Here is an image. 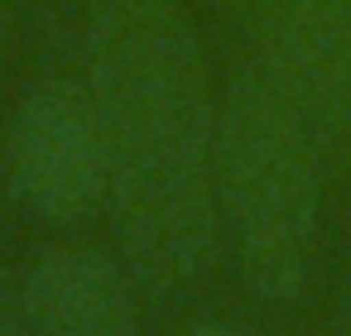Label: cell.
Here are the masks:
<instances>
[{"instance_id":"6da1fadb","label":"cell","mask_w":351,"mask_h":336,"mask_svg":"<svg viewBox=\"0 0 351 336\" xmlns=\"http://www.w3.org/2000/svg\"><path fill=\"white\" fill-rule=\"evenodd\" d=\"M77 68L106 144L111 245L149 293L193 288L226 255L207 49L183 0H87Z\"/></svg>"},{"instance_id":"7a4b0ae2","label":"cell","mask_w":351,"mask_h":336,"mask_svg":"<svg viewBox=\"0 0 351 336\" xmlns=\"http://www.w3.org/2000/svg\"><path fill=\"white\" fill-rule=\"evenodd\" d=\"M351 168L327 125L250 58H231L217 111V197L226 250L269 302H298L322 255L327 202Z\"/></svg>"},{"instance_id":"3957f363","label":"cell","mask_w":351,"mask_h":336,"mask_svg":"<svg viewBox=\"0 0 351 336\" xmlns=\"http://www.w3.org/2000/svg\"><path fill=\"white\" fill-rule=\"evenodd\" d=\"M0 173L10 197L49 226H82L106 211V144L77 58L29 82L5 125Z\"/></svg>"},{"instance_id":"277c9868","label":"cell","mask_w":351,"mask_h":336,"mask_svg":"<svg viewBox=\"0 0 351 336\" xmlns=\"http://www.w3.org/2000/svg\"><path fill=\"white\" fill-rule=\"evenodd\" d=\"M140 279L101 245L68 240L39 250L20 283L29 336H135Z\"/></svg>"},{"instance_id":"5b68a950","label":"cell","mask_w":351,"mask_h":336,"mask_svg":"<svg viewBox=\"0 0 351 336\" xmlns=\"http://www.w3.org/2000/svg\"><path fill=\"white\" fill-rule=\"evenodd\" d=\"M0 336H29V322H25V307H20V288H10L5 274H0Z\"/></svg>"},{"instance_id":"8992f818","label":"cell","mask_w":351,"mask_h":336,"mask_svg":"<svg viewBox=\"0 0 351 336\" xmlns=\"http://www.w3.org/2000/svg\"><path fill=\"white\" fill-rule=\"evenodd\" d=\"M169 336H260V331H250V326H241V322H193V326L169 331Z\"/></svg>"},{"instance_id":"52a82bcc","label":"cell","mask_w":351,"mask_h":336,"mask_svg":"<svg viewBox=\"0 0 351 336\" xmlns=\"http://www.w3.org/2000/svg\"><path fill=\"white\" fill-rule=\"evenodd\" d=\"M327 336H351V279H346V288H341V298H337V312H332V322H327Z\"/></svg>"},{"instance_id":"ba28073f","label":"cell","mask_w":351,"mask_h":336,"mask_svg":"<svg viewBox=\"0 0 351 336\" xmlns=\"http://www.w3.org/2000/svg\"><path fill=\"white\" fill-rule=\"evenodd\" d=\"M15 20H20V0H0V53H5V44L15 34Z\"/></svg>"},{"instance_id":"9c48e42d","label":"cell","mask_w":351,"mask_h":336,"mask_svg":"<svg viewBox=\"0 0 351 336\" xmlns=\"http://www.w3.org/2000/svg\"><path fill=\"white\" fill-rule=\"evenodd\" d=\"M212 5H221V10H241L245 0H212Z\"/></svg>"}]
</instances>
